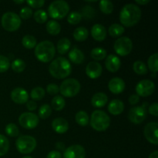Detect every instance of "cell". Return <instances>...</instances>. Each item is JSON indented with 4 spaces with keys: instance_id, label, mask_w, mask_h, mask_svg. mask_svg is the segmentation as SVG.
I'll return each instance as SVG.
<instances>
[{
    "instance_id": "20",
    "label": "cell",
    "mask_w": 158,
    "mask_h": 158,
    "mask_svg": "<svg viewBox=\"0 0 158 158\" xmlns=\"http://www.w3.org/2000/svg\"><path fill=\"white\" fill-rule=\"evenodd\" d=\"M107 31L106 28L101 24H95L91 29V35L95 40L101 42L104 40L106 37Z\"/></svg>"
},
{
    "instance_id": "3",
    "label": "cell",
    "mask_w": 158,
    "mask_h": 158,
    "mask_svg": "<svg viewBox=\"0 0 158 158\" xmlns=\"http://www.w3.org/2000/svg\"><path fill=\"white\" fill-rule=\"evenodd\" d=\"M56 54V48L53 43L49 40L40 42L35 47V56L39 61L49 63L52 61Z\"/></svg>"
},
{
    "instance_id": "31",
    "label": "cell",
    "mask_w": 158,
    "mask_h": 158,
    "mask_svg": "<svg viewBox=\"0 0 158 158\" xmlns=\"http://www.w3.org/2000/svg\"><path fill=\"white\" fill-rule=\"evenodd\" d=\"M133 69L137 75H146L148 72V66L143 62L137 60L133 65Z\"/></svg>"
},
{
    "instance_id": "41",
    "label": "cell",
    "mask_w": 158,
    "mask_h": 158,
    "mask_svg": "<svg viewBox=\"0 0 158 158\" xmlns=\"http://www.w3.org/2000/svg\"><path fill=\"white\" fill-rule=\"evenodd\" d=\"M82 15L77 11L70 12L67 17V22L71 25H77L82 19Z\"/></svg>"
},
{
    "instance_id": "8",
    "label": "cell",
    "mask_w": 158,
    "mask_h": 158,
    "mask_svg": "<svg viewBox=\"0 0 158 158\" xmlns=\"http://www.w3.org/2000/svg\"><path fill=\"white\" fill-rule=\"evenodd\" d=\"M80 88L81 86L78 80L69 78L63 80L60 86V92L65 97H73L80 93Z\"/></svg>"
},
{
    "instance_id": "38",
    "label": "cell",
    "mask_w": 158,
    "mask_h": 158,
    "mask_svg": "<svg viewBox=\"0 0 158 158\" xmlns=\"http://www.w3.org/2000/svg\"><path fill=\"white\" fill-rule=\"evenodd\" d=\"M9 149V141L6 136L0 134V157L7 154Z\"/></svg>"
},
{
    "instance_id": "22",
    "label": "cell",
    "mask_w": 158,
    "mask_h": 158,
    "mask_svg": "<svg viewBox=\"0 0 158 158\" xmlns=\"http://www.w3.org/2000/svg\"><path fill=\"white\" fill-rule=\"evenodd\" d=\"M108 102V97L104 93L99 92L94 94L91 99V104L97 108L103 107Z\"/></svg>"
},
{
    "instance_id": "52",
    "label": "cell",
    "mask_w": 158,
    "mask_h": 158,
    "mask_svg": "<svg viewBox=\"0 0 158 158\" xmlns=\"http://www.w3.org/2000/svg\"><path fill=\"white\" fill-rule=\"evenodd\" d=\"M56 148H58V149L63 150V148H64V145H63V143H61V142H58V143H56Z\"/></svg>"
},
{
    "instance_id": "49",
    "label": "cell",
    "mask_w": 158,
    "mask_h": 158,
    "mask_svg": "<svg viewBox=\"0 0 158 158\" xmlns=\"http://www.w3.org/2000/svg\"><path fill=\"white\" fill-rule=\"evenodd\" d=\"M46 158H62V155L60 151H52L47 154Z\"/></svg>"
},
{
    "instance_id": "5",
    "label": "cell",
    "mask_w": 158,
    "mask_h": 158,
    "mask_svg": "<svg viewBox=\"0 0 158 158\" xmlns=\"http://www.w3.org/2000/svg\"><path fill=\"white\" fill-rule=\"evenodd\" d=\"M69 12V4L63 0H56L52 2L48 7V14L53 19H63Z\"/></svg>"
},
{
    "instance_id": "32",
    "label": "cell",
    "mask_w": 158,
    "mask_h": 158,
    "mask_svg": "<svg viewBox=\"0 0 158 158\" xmlns=\"http://www.w3.org/2000/svg\"><path fill=\"white\" fill-rule=\"evenodd\" d=\"M22 44L26 49H32L37 45L36 39L31 35H26L22 40Z\"/></svg>"
},
{
    "instance_id": "44",
    "label": "cell",
    "mask_w": 158,
    "mask_h": 158,
    "mask_svg": "<svg viewBox=\"0 0 158 158\" xmlns=\"http://www.w3.org/2000/svg\"><path fill=\"white\" fill-rule=\"evenodd\" d=\"M46 91L49 95H57L60 93V86L56 83H49L46 86Z\"/></svg>"
},
{
    "instance_id": "17",
    "label": "cell",
    "mask_w": 158,
    "mask_h": 158,
    "mask_svg": "<svg viewBox=\"0 0 158 158\" xmlns=\"http://www.w3.org/2000/svg\"><path fill=\"white\" fill-rule=\"evenodd\" d=\"M125 82L120 77H114L111 79L108 83V89L112 94H120L124 90Z\"/></svg>"
},
{
    "instance_id": "43",
    "label": "cell",
    "mask_w": 158,
    "mask_h": 158,
    "mask_svg": "<svg viewBox=\"0 0 158 158\" xmlns=\"http://www.w3.org/2000/svg\"><path fill=\"white\" fill-rule=\"evenodd\" d=\"M32 15V10L29 7H24L20 10V13L19 16L21 19H29Z\"/></svg>"
},
{
    "instance_id": "13",
    "label": "cell",
    "mask_w": 158,
    "mask_h": 158,
    "mask_svg": "<svg viewBox=\"0 0 158 158\" xmlns=\"http://www.w3.org/2000/svg\"><path fill=\"white\" fill-rule=\"evenodd\" d=\"M157 131L158 123L157 122H151L145 126L143 134L149 143L154 145L158 144Z\"/></svg>"
},
{
    "instance_id": "18",
    "label": "cell",
    "mask_w": 158,
    "mask_h": 158,
    "mask_svg": "<svg viewBox=\"0 0 158 158\" xmlns=\"http://www.w3.org/2000/svg\"><path fill=\"white\" fill-rule=\"evenodd\" d=\"M105 66L108 71L111 73H115L118 71L120 68L121 61L117 56L110 54L106 57V61H105Z\"/></svg>"
},
{
    "instance_id": "7",
    "label": "cell",
    "mask_w": 158,
    "mask_h": 158,
    "mask_svg": "<svg viewBox=\"0 0 158 158\" xmlns=\"http://www.w3.org/2000/svg\"><path fill=\"white\" fill-rule=\"evenodd\" d=\"M36 140L29 135H22L17 138L15 147L17 151L23 154L32 153L36 148Z\"/></svg>"
},
{
    "instance_id": "2",
    "label": "cell",
    "mask_w": 158,
    "mask_h": 158,
    "mask_svg": "<svg viewBox=\"0 0 158 158\" xmlns=\"http://www.w3.org/2000/svg\"><path fill=\"white\" fill-rule=\"evenodd\" d=\"M49 72L56 79H65L70 75L72 66L67 59L60 56L51 62L49 66Z\"/></svg>"
},
{
    "instance_id": "54",
    "label": "cell",
    "mask_w": 158,
    "mask_h": 158,
    "mask_svg": "<svg viewBox=\"0 0 158 158\" xmlns=\"http://www.w3.org/2000/svg\"><path fill=\"white\" fill-rule=\"evenodd\" d=\"M23 158H33V157H30V156H25V157H23Z\"/></svg>"
},
{
    "instance_id": "26",
    "label": "cell",
    "mask_w": 158,
    "mask_h": 158,
    "mask_svg": "<svg viewBox=\"0 0 158 158\" xmlns=\"http://www.w3.org/2000/svg\"><path fill=\"white\" fill-rule=\"evenodd\" d=\"M46 29L48 33L52 35H56L60 34L61 31V26L56 20H49L46 24Z\"/></svg>"
},
{
    "instance_id": "47",
    "label": "cell",
    "mask_w": 158,
    "mask_h": 158,
    "mask_svg": "<svg viewBox=\"0 0 158 158\" xmlns=\"http://www.w3.org/2000/svg\"><path fill=\"white\" fill-rule=\"evenodd\" d=\"M140 102V97L137 94H132L129 97V103L131 105H136Z\"/></svg>"
},
{
    "instance_id": "23",
    "label": "cell",
    "mask_w": 158,
    "mask_h": 158,
    "mask_svg": "<svg viewBox=\"0 0 158 158\" xmlns=\"http://www.w3.org/2000/svg\"><path fill=\"white\" fill-rule=\"evenodd\" d=\"M69 59L73 63L75 64H81L84 61V54L80 49L78 48L74 47L69 51Z\"/></svg>"
},
{
    "instance_id": "46",
    "label": "cell",
    "mask_w": 158,
    "mask_h": 158,
    "mask_svg": "<svg viewBox=\"0 0 158 158\" xmlns=\"http://www.w3.org/2000/svg\"><path fill=\"white\" fill-rule=\"evenodd\" d=\"M148 112L150 114L154 116V117H157L158 116V103H154L149 106L148 108Z\"/></svg>"
},
{
    "instance_id": "12",
    "label": "cell",
    "mask_w": 158,
    "mask_h": 158,
    "mask_svg": "<svg viewBox=\"0 0 158 158\" xmlns=\"http://www.w3.org/2000/svg\"><path fill=\"white\" fill-rule=\"evenodd\" d=\"M155 89V84L152 80H143L136 86V93L139 97H149L152 95Z\"/></svg>"
},
{
    "instance_id": "30",
    "label": "cell",
    "mask_w": 158,
    "mask_h": 158,
    "mask_svg": "<svg viewBox=\"0 0 158 158\" xmlns=\"http://www.w3.org/2000/svg\"><path fill=\"white\" fill-rule=\"evenodd\" d=\"M91 58L94 59L96 62L103 60L106 56V51L103 48L97 47L94 48L90 52Z\"/></svg>"
},
{
    "instance_id": "24",
    "label": "cell",
    "mask_w": 158,
    "mask_h": 158,
    "mask_svg": "<svg viewBox=\"0 0 158 158\" xmlns=\"http://www.w3.org/2000/svg\"><path fill=\"white\" fill-rule=\"evenodd\" d=\"M71 48V42L67 38L60 39L57 43V52L61 55H64Z\"/></svg>"
},
{
    "instance_id": "35",
    "label": "cell",
    "mask_w": 158,
    "mask_h": 158,
    "mask_svg": "<svg viewBox=\"0 0 158 158\" xmlns=\"http://www.w3.org/2000/svg\"><path fill=\"white\" fill-rule=\"evenodd\" d=\"M52 114V107L49 104H43L39 109V118L43 120L49 118Z\"/></svg>"
},
{
    "instance_id": "16",
    "label": "cell",
    "mask_w": 158,
    "mask_h": 158,
    "mask_svg": "<svg viewBox=\"0 0 158 158\" xmlns=\"http://www.w3.org/2000/svg\"><path fill=\"white\" fill-rule=\"evenodd\" d=\"M103 73L102 66L98 62H89L86 67V74L90 79H97Z\"/></svg>"
},
{
    "instance_id": "4",
    "label": "cell",
    "mask_w": 158,
    "mask_h": 158,
    "mask_svg": "<svg viewBox=\"0 0 158 158\" xmlns=\"http://www.w3.org/2000/svg\"><path fill=\"white\" fill-rule=\"evenodd\" d=\"M110 124V118L106 113L103 110H95L90 117V125L95 131L102 132L105 131Z\"/></svg>"
},
{
    "instance_id": "9",
    "label": "cell",
    "mask_w": 158,
    "mask_h": 158,
    "mask_svg": "<svg viewBox=\"0 0 158 158\" xmlns=\"http://www.w3.org/2000/svg\"><path fill=\"white\" fill-rule=\"evenodd\" d=\"M148 103H144L141 106H134L130 110L128 113V118L131 123L134 124H140L143 123L148 115Z\"/></svg>"
},
{
    "instance_id": "10",
    "label": "cell",
    "mask_w": 158,
    "mask_h": 158,
    "mask_svg": "<svg viewBox=\"0 0 158 158\" xmlns=\"http://www.w3.org/2000/svg\"><path fill=\"white\" fill-rule=\"evenodd\" d=\"M114 51L120 56L129 55L133 49L132 40L127 36H122L117 39L114 45Z\"/></svg>"
},
{
    "instance_id": "28",
    "label": "cell",
    "mask_w": 158,
    "mask_h": 158,
    "mask_svg": "<svg viewBox=\"0 0 158 158\" xmlns=\"http://www.w3.org/2000/svg\"><path fill=\"white\" fill-rule=\"evenodd\" d=\"M51 107L55 110L56 111H60L66 106V101L63 97L60 95H56L53 97L51 101Z\"/></svg>"
},
{
    "instance_id": "14",
    "label": "cell",
    "mask_w": 158,
    "mask_h": 158,
    "mask_svg": "<svg viewBox=\"0 0 158 158\" xmlns=\"http://www.w3.org/2000/svg\"><path fill=\"white\" fill-rule=\"evenodd\" d=\"M86 151L81 145L74 144L66 148L63 154V158H85Z\"/></svg>"
},
{
    "instance_id": "40",
    "label": "cell",
    "mask_w": 158,
    "mask_h": 158,
    "mask_svg": "<svg viewBox=\"0 0 158 158\" xmlns=\"http://www.w3.org/2000/svg\"><path fill=\"white\" fill-rule=\"evenodd\" d=\"M5 131H6V134L11 137H16L19 134V130L15 123H10L6 125Z\"/></svg>"
},
{
    "instance_id": "48",
    "label": "cell",
    "mask_w": 158,
    "mask_h": 158,
    "mask_svg": "<svg viewBox=\"0 0 158 158\" xmlns=\"http://www.w3.org/2000/svg\"><path fill=\"white\" fill-rule=\"evenodd\" d=\"M26 108L29 111L35 110L37 108L36 103L35 101H33V100H28L27 103H26Z\"/></svg>"
},
{
    "instance_id": "27",
    "label": "cell",
    "mask_w": 158,
    "mask_h": 158,
    "mask_svg": "<svg viewBox=\"0 0 158 158\" xmlns=\"http://www.w3.org/2000/svg\"><path fill=\"white\" fill-rule=\"evenodd\" d=\"M125 29L122 25L118 23H114L109 27L108 32L109 35L113 38H117V37L121 36L122 34L124 32Z\"/></svg>"
},
{
    "instance_id": "33",
    "label": "cell",
    "mask_w": 158,
    "mask_h": 158,
    "mask_svg": "<svg viewBox=\"0 0 158 158\" xmlns=\"http://www.w3.org/2000/svg\"><path fill=\"white\" fill-rule=\"evenodd\" d=\"M148 66L150 70L154 73H157L158 70V53L152 54L148 60Z\"/></svg>"
},
{
    "instance_id": "37",
    "label": "cell",
    "mask_w": 158,
    "mask_h": 158,
    "mask_svg": "<svg viewBox=\"0 0 158 158\" xmlns=\"http://www.w3.org/2000/svg\"><path fill=\"white\" fill-rule=\"evenodd\" d=\"M26 63L21 59H16L11 63V68L15 73H22L26 69Z\"/></svg>"
},
{
    "instance_id": "36",
    "label": "cell",
    "mask_w": 158,
    "mask_h": 158,
    "mask_svg": "<svg viewBox=\"0 0 158 158\" xmlns=\"http://www.w3.org/2000/svg\"><path fill=\"white\" fill-rule=\"evenodd\" d=\"M45 94H46L45 89L40 86H37L32 89L30 93V97L33 101L34 100H41L45 97Z\"/></svg>"
},
{
    "instance_id": "1",
    "label": "cell",
    "mask_w": 158,
    "mask_h": 158,
    "mask_svg": "<svg viewBox=\"0 0 158 158\" xmlns=\"http://www.w3.org/2000/svg\"><path fill=\"white\" fill-rule=\"evenodd\" d=\"M141 10L137 5L134 3L126 4L120 12V21L122 26L132 27L140 22Z\"/></svg>"
},
{
    "instance_id": "39",
    "label": "cell",
    "mask_w": 158,
    "mask_h": 158,
    "mask_svg": "<svg viewBox=\"0 0 158 158\" xmlns=\"http://www.w3.org/2000/svg\"><path fill=\"white\" fill-rule=\"evenodd\" d=\"M33 18L36 23L43 24L47 21L48 19V14L47 12L43 9H39V10L35 11V13L33 15Z\"/></svg>"
},
{
    "instance_id": "51",
    "label": "cell",
    "mask_w": 158,
    "mask_h": 158,
    "mask_svg": "<svg viewBox=\"0 0 158 158\" xmlns=\"http://www.w3.org/2000/svg\"><path fill=\"white\" fill-rule=\"evenodd\" d=\"M148 158H158V151H154V152L151 153Z\"/></svg>"
},
{
    "instance_id": "19",
    "label": "cell",
    "mask_w": 158,
    "mask_h": 158,
    "mask_svg": "<svg viewBox=\"0 0 158 158\" xmlns=\"http://www.w3.org/2000/svg\"><path fill=\"white\" fill-rule=\"evenodd\" d=\"M52 128L57 134H65L69 130V123L66 119L57 117L52 120Z\"/></svg>"
},
{
    "instance_id": "45",
    "label": "cell",
    "mask_w": 158,
    "mask_h": 158,
    "mask_svg": "<svg viewBox=\"0 0 158 158\" xmlns=\"http://www.w3.org/2000/svg\"><path fill=\"white\" fill-rule=\"evenodd\" d=\"M29 6L34 9H40V8L43 7L45 4L44 0H35V1H31V0H28L26 2Z\"/></svg>"
},
{
    "instance_id": "34",
    "label": "cell",
    "mask_w": 158,
    "mask_h": 158,
    "mask_svg": "<svg viewBox=\"0 0 158 158\" xmlns=\"http://www.w3.org/2000/svg\"><path fill=\"white\" fill-rule=\"evenodd\" d=\"M100 9L103 13L104 14H111L114 11V6L112 2L107 1V0H102L100 2Z\"/></svg>"
},
{
    "instance_id": "11",
    "label": "cell",
    "mask_w": 158,
    "mask_h": 158,
    "mask_svg": "<svg viewBox=\"0 0 158 158\" xmlns=\"http://www.w3.org/2000/svg\"><path fill=\"white\" fill-rule=\"evenodd\" d=\"M19 123L25 129L32 130L38 126L40 118L34 113L25 112L23 113L19 117Z\"/></svg>"
},
{
    "instance_id": "6",
    "label": "cell",
    "mask_w": 158,
    "mask_h": 158,
    "mask_svg": "<svg viewBox=\"0 0 158 158\" xmlns=\"http://www.w3.org/2000/svg\"><path fill=\"white\" fill-rule=\"evenodd\" d=\"M22 19L19 15L13 12H7L4 13L1 19V24L3 29L8 32H15L19 29Z\"/></svg>"
},
{
    "instance_id": "42",
    "label": "cell",
    "mask_w": 158,
    "mask_h": 158,
    "mask_svg": "<svg viewBox=\"0 0 158 158\" xmlns=\"http://www.w3.org/2000/svg\"><path fill=\"white\" fill-rule=\"evenodd\" d=\"M10 67V61L6 56L0 55V73L6 72Z\"/></svg>"
},
{
    "instance_id": "21",
    "label": "cell",
    "mask_w": 158,
    "mask_h": 158,
    "mask_svg": "<svg viewBox=\"0 0 158 158\" xmlns=\"http://www.w3.org/2000/svg\"><path fill=\"white\" fill-rule=\"evenodd\" d=\"M107 109L110 114H111L112 115H120L124 110V104H123V101H121L120 100L115 99L110 102Z\"/></svg>"
},
{
    "instance_id": "53",
    "label": "cell",
    "mask_w": 158,
    "mask_h": 158,
    "mask_svg": "<svg viewBox=\"0 0 158 158\" xmlns=\"http://www.w3.org/2000/svg\"><path fill=\"white\" fill-rule=\"evenodd\" d=\"M25 1H23V0H21V1H14V3H15V4H22V3H24Z\"/></svg>"
},
{
    "instance_id": "15",
    "label": "cell",
    "mask_w": 158,
    "mask_h": 158,
    "mask_svg": "<svg viewBox=\"0 0 158 158\" xmlns=\"http://www.w3.org/2000/svg\"><path fill=\"white\" fill-rule=\"evenodd\" d=\"M10 97L12 101L17 104L26 103L29 100V94H28L27 91L21 87L15 88L11 92Z\"/></svg>"
},
{
    "instance_id": "25",
    "label": "cell",
    "mask_w": 158,
    "mask_h": 158,
    "mask_svg": "<svg viewBox=\"0 0 158 158\" xmlns=\"http://www.w3.org/2000/svg\"><path fill=\"white\" fill-rule=\"evenodd\" d=\"M89 36V31L86 28L80 26L77 28L73 32V38L78 42H83Z\"/></svg>"
},
{
    "instance_id": "50",
    "label": "cell",
    "mask_w": 158,
    "mask_h": 158,
    "mask_svg": "<svg viewBox=\"0 0 158 158\" xmlns=\"http://www.w3.org/2000/svg\"><path fill=\"white\" fill-rule=\"evenodd\" d=\"M149 2L150 0H137L136 1V3L138 5H140V6H144V5H147Z\"/></svg>"
},
{
    "instance_id": "29",
    "label": "cell",
    "mask_w": 158,
    "mask_h": 158,
    "mask_svg": "<svg viewBox=\"0 0 158 158\" xmlns=\"http://www.w3.org/2000/svg\"><path fill=\"white\" fill-rule=\"evenodd\" d=\"M76 122L82 127H86L89 123V117L86 111L80 110L77 113L75 117Z\"/></svg>"
}]
</instances>
